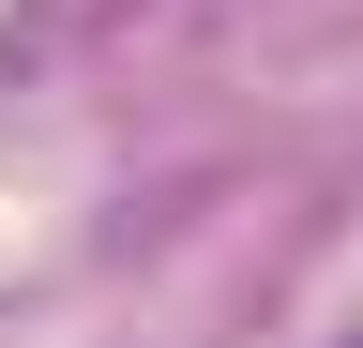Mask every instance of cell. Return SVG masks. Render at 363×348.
Segmentation results:
<instances>
[{"label":"cell","instance_id":"obj_1","mask_svg":"<svg viewBox=\"0 0 363 348\" xmlns=\"http://www.w3.org/2000/svg\"><path fill=\"white\" fill-rule=\"evenodd\" d=\"M348 348H363V333H348Z\"/></svg>","mask_w":363,"mask_h":348}]
</instances>
